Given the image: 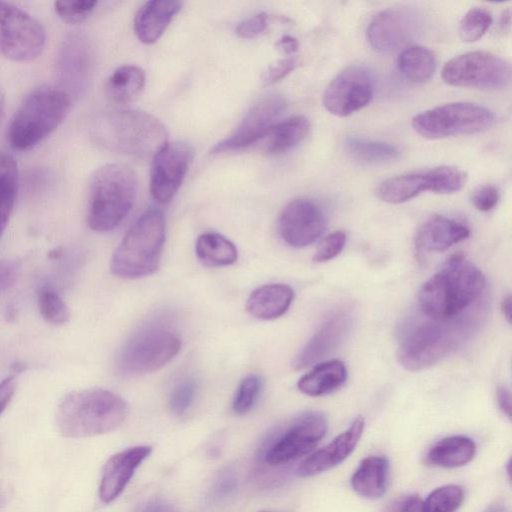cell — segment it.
<instances>
[{
	"mask_svg": "<svg viewBox=\"0 0 512 512\" xmlns=\"http://www.w3.org/2000/svg\"><path fill=\"white\" fill-rule=\"evenodd\" d=\"M482 271L463 255H454L421 287L418 306L423 316L446 321L462 315L485 288Z\"/></svg>",
	"mask_w": 512,
	"mask_h": 512,
	"instance_id": "obj_1",
	"label": "cell"
},
{
	"mask_svg": "<svg viewBox=\"0 0 512 512\" xmlns=\"http://www.w3.org/2000/svg\"><path fill=\"white\" fill-rule=\"evenodd\" d=\"M128 414L126 402L117 394L90 388L66 394L56 410L59 432L68 438L106 434L119 428Z\"/></svg>",
	"mask_w": 512,
	"mask_h": 512,
	"instance_id": "obj_2",
	"label": "cell"
},
{
	"mask_svg": "<svg viewBox=\"0 0 512 512\" xmlns=\"http://www.w3.org/2000/svg\"><path fill=\"white\" fill-rule=\"evenodd\" d=\"M92 136L104 148L137 158L153 157L167 142L160 120L140 110H115L100 114Z\"/></svg>",
	"mask_w": 512,
	"mask_h": 512,
	"instance_id": "obj_3",
	"label": "cell"
},
{
	"mask_svg": "<svg viewBox=\"0 0 512 512\" xmlns=\"http://www.w3.org/2000/svg\"><path fill=\"white\" fill-rule=\"evenodd\" d=\"M71 100L64 90L51 86H41L29 92L8 125L10 146L25 151L41 143L64 121Z\"/></svg>",
	"mask_w": 512,
	"mask_h": 512,
	"instance_id": "obj_4",
	"label": "cell"
},
{
	"mask_svg": "<svg viewBox=\"0 0 512 512\" xmlns=\"http://www.w3.org/2000/svg\"><path fill=\"white\" fill-rule=\"evenodd\" d=\"M138 181L126 164L110 163L95 171L89 185L87 221L90 228L106 232L129 214L136 199Z\"/></svg>",
	"mask_w": 512,
	"mask_h": 512,
	"instance_id": "obj_5",
	"label": "cell"
},
{
	"mask_svg": "<svg viewBox=\"0 0 512 512\" xmlns=\"http://www.w3.org/2000/svg\"><path fill=\"white\" fill-rule=\"evenodd\" d=\"M165 242V218L158 209H149L129 228L111 263V272L123 279L153 274L159 267Z\"/></svg>",
	"mask_w": 512,
	"mask_h": 512,
	"instance_id": "obj_6",
	"label": "cell"
},
{
	"mask_svg": "<svg viewBox=\"0 0 512 512\" xmlns=\"http://www.w3.org/2000/svg\"><path fill=\"white\" fill-rule=\"evenodd\" d=\"M468 324L463 318L439 321L423 316L402 333L397 354L399 363L411 371L432 366L456 348Z\"/></svg>",
	"mask_w": 512,
	"mask_h": 512,
	"instance_id": "obj_7",
	"label": "cell"
},
{
	"mask_svg": "<svg viewBox=\"0 0 512 512\" xmlns=\"http://www.w3.org/2000/svg\"><path fill=\"white\" fill-rule=\"evenodd\" d=\"M180 337L169 327L152 323L135 332L120 348L117 371L137 376L156 371L168 364L179 352Z\"/></svg>",
	"mask_w": 512,
	"mask_h": 512,
	"instance_id": "obj_8",
	"label": "cell"
},
{
	"mask_svg": "<svg viewBox=\"0 0 512 512\" xmlns=\"http://www.w3.org/2000/svg\"><path fill=\"white\" fill-rule=\"evenodd\" d=\"M494 120L492 111L484 106L454 102L417 114L412 119V127L420 136L436 140L483 132L493 125Z\"/></svg>",
	"mask_w": 512,
	"mask_h": 512,
	"instance_id": "obj_9",
	"label": "cell"
},
{
	"mask_svg": "<svg viewBox=\"0 0 512 512\" xmlns=\"http://www.w3.org/2000/svg\"><path fill=\"white\" fill-rule=\"evenodd\" d=\"M442 79L456 87L503 89L511 82V67L498 55L473 51L448 60L442 68Z\"/></svg>",
	"mask_w": 512,
	"mask_h": 512,
	"instance_id": "obj_10",
	"label": "cell"
},
{
	"mask_svg": "<svg viewBox=\"0 0 512 512\" xmlns=\"http://www.w3.org/2000/svg\"><path fill=\"white\" fill-rule=\"evenodd\" d=\"M42 25L14 4L0 1V55L17 62L30 61L43 51Z\"/></svg>",
	"mask_w": 512,
	"mask_h": 512,
	"instance_id": "obj_11",
	"label": "cell"
},
{
	"mask_svg": "<svg viewBox=\"0 0 512 512\" xmlns=\"http://www.w3.org/2000/svg\"><path fill=\"white\" fill-rule=\"evenodd\" d=\"M327 430L326 418L318 412L299 416L263 449L264 461L281 465L308 454L324 437Z\"/></svg>",
	"mask_w": 512,
	"mask_h": 512,
	"instance_id": "obj_12",
	"label": "cell"
},
{
	"mask_svg": "<svg viewBox=\"0 0 512 512\" xmlns=\"http://www.w3.org/2000/svg\"><path fill=\"white\" fill-rule=\"evenodd\" d=\"M374 96V79L364 66L352 65L341 71L324 91V108L338 117L349 116L366 107Z\"/></svg>",
	"mask_w": 512,
	"mask_h": 512,
	"instance_id": "obj_13",
	"label": "cell"
},
{
	"mask_svg": "<svg viewBox=\"0 0 512 512\" xmlns=\"http://www.w3.org/2000/svg\"><path fill=\"white\" fill-rule=\"evenodd\" d=\"M193 157V148L183 141L166 142L156 152L150 171V192L156 202L167 204L174 198Z\"/></svg>",
	"mask_w": 512,
	"mask_h": 512,
	"instance_id": "obj_14",
	"label": "cell"
},
{
	"mask_svg": "<svg viewBox=\"0 0 512 512\" xmlns=\"http://www.w3.org/2000/svg\"><path fill=\"white\" fill-rule=\"evenodd\" d=\"M286 108L285 99L278 94L261 98L246 113L238 127L225 139L214 145L213 154L239 150L265 137L278 122Z\"/></svg>",
	"mask_w": 512,
	"mask_h": 512,
	"instance_id": "obj_15",
	"label": "cell"
},
{
	"mask_svg": "<svg viewBox=\"0 0 512 512\" xmlns=\"http://www.w3.org/2000/svg\"><path fill=\"white\" fill-rule=\"evenodd\" d=\"M422 24V16L411 8L386 9L372 18L366 39L375 51L391 52L415 37Z\"/></svg>",
	"mask_w": 512,
	"mask_h": 512,
	"instance_id": "obj_16",
	"label": "cell"
},
{
	"mask_svg": "<svg viewBox=\"0 0 512 512\" xmlns=\"http://www.w3.org/2000/svg\"><path fill=\"white\" fill-rule=\"evenodd\" d=\"M326 218L321 208L308 199H295L282 210L278 230L290 246L302 248L315 242L325 231Z\"/></svg>",
	"mask_w": 512,
	"mask_h": 512,
	"instance_id": "obj_17",
	"label": "cell"
},
{
	"mask_svg": "<svg viewBox=\"0 0 512 512\" xmlns=\"http://www.w3.org/2000/svg\"><path fill=\"white\" fill-rule=\"evenodd\" d=\"M92 72V50L85 36L72 33L63 41L58 58V73L64 90L71 98L87 87Z\"/></svg>",
	"mask_w": 512,
	"mask_h": 512,
	"instance_id": "obj_18",
	"label": "cell"
},
{
	"mask_svg": "<svg viewBox=\"0 0 512 512\" xmlns=\"http://www.w3.org/2000/svg\"><path fill=\"white\" fill-rule=\"evenodd\" d=\"M352 324L350 310L340 308L330 313L295 357L294 368L304 369L335 350L350 333Z\"/></svg>",
	"mask_w": 512,
	"mask_h": 512,
	"instance_id": "obj_19",
	"label": "cell"
},
{
	"mask_svg": "<svg viewBox=\"0 0 512 512\" xmlns=\"http://www.w3.org/2000/svg\"><path fill=\"white\" fill-rule=\"evenodd\" d=\"M364 426L365 419L358 416L344 432L328 445L303 460L297 469V474L300 477H310L339 465L357 446Z\"/></svg>",
	"mask_w": 512,
	"mask_h": 512,
	"instance_id": "obj_20",
	"label": "cell"
},
{
	"mask_svg": "<svg viewBox=\"0 0 512 512\" xmlns=\"http://www.w3.org/2000/svg\"><path fill=\"white\" fill-rule=\"evenodd\" d=\"M152 448L134 446L111 456L104 465L99 485V497L103 503L113 502L125 489L136 469L149 457Z\"/></svg>",
	"mask_w": 512,
	"mask_h": 512,
	"instance_id": "obj_21",
	"label": "cell"
},
{
	"mask_svg": "<svg viewBox=\"0 0 512 512\" xmlns=\"http://www.w3.org/2000/svg\"><path fill=\"white\" fill-rule=\"evenodd\" d=\"M469 235L470 230L465 225L444 216L434 215L418 228L415 247L419 253L442 252Z\"/></svg>",
	"mask_w": 512,
	"mask_h": 512,
	"instance_id": "obj_22",
	"label": "cell"
},
{
	"mask_svg": "<svg viewBox=\"0 0 512 512\" xmlns=\"http://www.w3.org/2000/svg\"><path fill=\"white\" fill-rule=\"evenodd\" d=\"M179 1L153 0L145 2L134 18V32L139 41L145 44L156 42L167 26L180 11Z\"/></svg>",
	"mask_w": 512,
	"mask_h": 512,
	"instance_id": "obj_23",
	"label": "cell"
},
{
	"mask_svg": "<svg viewBox=\"0 0 512 512\" xmlns=\"http://www.w3.org/2000/svg\"><path fill=\"white\" fill-rule=\"evenodd\" d=\"M293 299L294 291L289 285L265 284L251 292L246 301V310L255 318L273 320L287 312Z\"/></svg>",
	"mask_w": 512,
	"mask_h": 512,
	"instance_id": "obj_24",
	"label": "cell"
},
{
	"mask_svg": "<svg viewBox=\"0 0 512 512\" xmlns=\"http://www.w3.org/2000/svg\"><path fill=\"white\" fill-rule=\"evenodd\" d=\"M389 462L383 456H370L361 461L351 478L353 490L361 497H382L388 486Z\"/></svg>",
	"mask_w": 512,
	"mask_h": 512,
	"instance_id": "obj_25",
	"label": "cell"
},
{
	"mask_svg": "<svg viewBox=\"0 0 512 512\" xmlns=\"http://www.w3.org/2000/svg\"><path fill=\"white\" fill-rule=\"evenodd\" d=\"M347 378V369L340 360H329L318 363L303 375L297 384L298 389L308 396H323L341 387Z\"/></svg>",
	"mask_w": 512,
	"mask_h": 512,
	"instance_id": "obj_26",
	"label": "cell"
},
{
	"mask_svg": "<svg viewBox=\"0 0 512 512\" xmlns=\"http://www.w3.org/2000/svg\"><path fill=\"white\" fill-rule=\"evenodd\" d=\"M430 189V177L426 171L388 178L377 186L375 192L377 197L386 203L400 204Z\"/></svg>",
	"mask_w": 512,
	"mask_h": 512,
	"instance_id": "obj_27",
	"label": "cell"
},
{
	"mask_svg": "<svg viewBox=\"0 0 512 512\" xmlns=\"http://www.w3.org/2000/svg\"><path fill=\"white\" fill-rule=\"evenodd\" d=\"M145 84L144 71L135 65L118 67L107 79L105 92L108 99L117 105L133 102Z\"/></svg>",
	"mask_w": 512,
	"mask_h": 512,
	"instance_id": "obj_28",
	"label": "cell"
},
{
	"mask_svg": "<svg viewBox=\"0 0 512 512\" xmlns=\"http://www.w3.org/2000/svg\"><path fill=\"white\" fill-rule=\"evenodd\" d=\"M310 131V122L305 116H295L277 122L265 136V150L271 155L290 151L300 144Z\"/></svg>",
	"mask_w": 512,
	"mask_h": 512,
	"instance_id": "obj_29",
	"label": "cell"
},
{
	"mask_svg": "<svg viewBox=\"0 0 512 512\" xmlns=\"http://www.w3.org/2000/svg\"><path fill=\"white\" fill-rule=\"evenodd\" d=\"M476 452L474 441L466 436H450L441 439L429 450L427 459L444 468L460 467L470 462Z\"/></svg>",
	"mask_w": 512,
	"mask_h": 512,
	"instance_id": "obj_30",
	"label": "cell"
},
{
	"mask_svg": "<svg viewBox=\"0 0 512 512\" xmlns=\"http://www.w3.org/2000/svg\"><path fill=\"white\" fill-rule=\"evenodd\" d=\"M195 251L202 263L212 267L232 265L238 258L235 245L223 235L214 232L200 235Z\"/></svg>",
	"mask_w": 512,
	"mask_h": 512,
	"instance_id": "obj_31",
	"label": "cell"
},
{
	"mask_svg": "<svg viewBox=\"0 0 512 512\" xmlns=\"http://www.w3.org/2000/svg\"><path fill=\"white\" fill-rule=\"evenodd\" d=\"M397 64L405 78L419 84L428 82L437 67L434 54L423 46H409L402 50Z\"/></svg>",
	"mask_w": 512,
	"mask_h": 512,
	"instance_id": "obj_32",
	"label": "cell"
},
{
	"mask_svg": "<svg viewBox=\"0 0 512 512\" xmlns=\"http://www.w3.org/2000/svg\"><path fill=\"white\" fill-rule=\"evenodd\" d=\"M344 145L352 159L364 164L386 163L400 156V150L395 145L357 136L347 137Z\"/></svg>",
	"mask_w": 512,
	"mask_h": 512,
	"instance_id": "obj_33",
	"label": "cell"
},
{
	"mask_svg": "<svg viewBox=\"0 0 512 512\" xmlns=\"http://www.w3.org/2000/svg\"><path fill=\"white\" fill-rule=\"evenodd\" d=\"M17 190V163L12 155L0 151V237L12 214Z\"/></svg>",
	"mask_w": 512,
	"mask_h": 512,
	"instance_id": "obj_34",
	"label": "cell"
},
{
	"mask_svg": "<svg viewBox=\"0 0 512 512\" xmlns=\"http://www.w3.org/2000/svg\"><path fill=\"white\" fill-rule=\"evenodd\" d=\"M37 300L40 314L47 322L53 325H62L69 321L70 310L53 287L41 286Z\"/></svg>",
	"mask_w": 512,
	"mask_h": 512,
	"instance_id": "obj_35",
	"label": "cell"
},
{
	"mask_svg": "<svg viewBox=\"0 0 512 512\" xmlns=\"http://www.w3.org/2000/svg\"><path fill=\"white\" fill-rule=\"evenodd\" d=\"M464 498L458 485H445L432 491L424 501V512H456Z\"/></svg>",
	"mask_w": 512,
	"mask_h": 512,
	"instance_id": "obj_36",
	"label": "cell"
},
{
	"mask_svg": "<svg viewBox=\"0 0 512 512\" xmlns=\"http://www.w3.org/2000/svg\"><path fill=\"white\" fill-rule=\"evenodd\" d=\"M492 24V15L484 8H472L461 19L459 36L464 42H475L482 38Z\"/></svg>",
	"mask_w": 512,
	"mask_h": 512,
	"instance_id": "obj_37",
	"label": "cell"
},
{
	"mask_svg": "<svg viewBox=\"0 0 512 512\" xmlns=\"http://www.w3.org/2000/svg\"><path fill=\"white\" fill-rule=\"evenodd\" d=\"M431 180V192L451 194L459 191L465 184L466 174L454 166H440L428 170Z\"/></svg>",
	"mask_w": 512,
	"mask_h": 512,
	"instance_id": "obj_38",
	"label": "cell"
},
{
	"mask_svg": "<svg viewBox=\"0 0 512 512\" xmlns=\"http://www.w3.org/2000/svg\"><path fill=\"white\" fill-rule=\"evenodd\" d=\"M262 389V380L256 374L246 376L239 384L232 408L238 415L246 414L255 405Z\"/></svg>",
	"mask_w": 512,
	"mask_h": 512,
	"instance_id": "obj_39",
	"label": "cell"
},
{
	"mask_svg": "<svg viewBox=\"0 0 512 512\" xmlns=\"http://www.w3.org/2000/svg\"><path fill=\"white\" fill-rule=\"evenodd\" d=\"M98 1H57L54 3L55 12L64 21L77 24L85 21L96 9Z\"/></svg>",
	"mask_w": 512,
	"mask_h": 512,
	"instance_id": "obj_40",
	"label": "cell"
},
{
	"mask_svg": "<svg viewBox=\"0 0 512 512\" xmlns=\"http://www.w3.org/2000/svg\"><path fill=\"white\" fill-rule=\"evenodd\" d=\"M196 383L191 378L179 381L172 389L169 396V408L175 415L184 414L194 401Z\"/></svg>",
	"mask_w": 512,
	"mask_h": 512,
	"instance_id": "obj_41",
	"label": "cell"
},
{
	"mask_svg": "<svg viewBox=\"0 0 512 512\" xmlns=\"http://www.w3.org/2000/svg\"><path fill=\"white\" fill-rule=\"evenodd\" d=\"M346 234L343 231H335L324 237L319 243L313 261L322 263L336 257L344 248Z\"/></svg>",
	"mask_w": 512,
	"mask_h": 512,
	"instance_id": "obj_42",
	"label": "cell"
},
{
	"mask_svg": "<svg viewBox=\"0 0 512 512\" xmlns=\"http://www.w3.org/2000/svg\"><path fill=\"white\" fill-rule=\"evenodd\" d=\"M237 487V475L233 468L227 467L218 475L215 480L211 497L214 500H223L230 496Z\"/></svg>",
	"mask_w": 512,
	"mask_h": 512,
	"instance_id": "obj_43",
	"label": "cell"
},
{
	"mask_svg": "<svg viewBox=\"0 0 512 512\" xmlns=\"http://www.w3.org/2000/svg\"><path fill=\"white\" fill-rule=\"evenodd\" d=\"M268 26V16L258 13L241 21L236 27V34L244 39H252L262 34Z\"/></svg>",
	"mask_w": 512,
	"mask_h": 512,
	"instance_id": "obj_44",
	"label": "cell"
},
{
	"mask_svg": "<svg viewBox=\"0 0 512 512\" xmlns=\"http://www.w3.org/2000/svg\"><path fill=\"white\" fill-rule=\"evenodd\" d=\"M297 64L298 60L294 56L280 59L275 64H272L268 67L262 76V81L265 85H271L293 71Z\"/></svg>",
	"mask_w": 512,
	"mask_h": 512,
	"instance_id": "obj_45",
	"label": "cell"
},
{
	"mask_svg": "<svg viewBox=\"0 0 512 512\" xmlns=\"http://www.w3.org/2000/svg\"><path fill=\"white\" fill-rule=\"evenodd\" d=\"M499 192L493 185H484L474 192L472 203L474 207L482 212L492 210L498 203Z\"/></svg>",
	"mask_w": 512,
	"mask_h": 512,
	"instance_id": "obj_46",
	"label": "cell"
},
{
	"mask_svg": "<svg viewBox=\"0 0 512 512\" xmlns=\"http://www.w3.org/2000/svg\"><path fill=\"white\" fill-rule=\"evenodd\" d=\"M18 266L10 260H0V294L10 288L17 276Z\"/></svg>",
	"mask_w": 512,
	"mask_h": 512,
	"instance_id": "obj_47",
	"label": "cell"
},
{
	"mask_svg": "<svg viewBox=\"0 0 512 512\" xmlns=\"http://www.w3.org/2000/svg\"><path fill=\"white\" fill-rule=\"evenodd\" d=\"M16 377L7 376L0 382V414L6 409L16 390Z\"/></svg>",
	"mask_w": 512,
	"mask_h": 512,
	"instance_id": "obj_48",
	"label": "cell"
},
{
	"mask_svg": "<svg viewBox=\"0 0 512 512\" xmlns=\"http://www.w3.org/2000/svg\"><path fill=\"white\" fill-rule=\"evenodd\" d=\"M141 512H180L178 508H176L170 502H167L162 499H155L148 502Z\"/></svg>",
	"mask_w": 512,
	"mask_h": 512,
	"instance_id": "obj_49",
	"label": "cell"
},
{
	"mask_svg": "<svg viewBox=\"0 0 512 512\" xmlns=\"http://www.w3.org/2000/svg\"><path fill=\"white\" fill-rule=\"evenodd\" d=\"M496 399L499 408L510 419L511 418V395L507 388L498 387L496 391Z\"/></svg>",
	"mask_w": 512,
	"mask_h": 512,
	"instance_id": "obj_50",
	"label": "cell"
},
{
	"mask_svg": "<svg viewBox=\"0 0 512 512\" xmlns=\"http://www.w3.org/2000/svg\"><path fill=\"white\" fill-rule=\"evenodd\" d=\"M397 512H424V501L418 496L407 498Z\"/></svg>",
	"mask_w": 512,
	"mask_h": 512,
	"instance_id": "obj_51",
	"label": "cell"
},
{
	"mask_svg": "<svg viewBox=\"0 0 512 512\" xmlns=\"http://www.w3.org/2000/svg\"><path fill=\"white\" fill-rule=\"evenodd\" d=\"M276 47L286 54H292L298 50L299 43L296 38L286 35L276 42Z\"/></svg>",
	"mask_w": 512,
	"mask_h": 512,
	"instance_id": "obj_52",
	"label": "cell"
},
{
	"mask_svg": "<svg viewBox=\"0 0 512 512\" xmlns=\"http://www.w3.org/2000/svg\"><path fill=\"white\" fill-rule=\"evenodd\" d=\"M512 302L511 296H506L501 302V311L506 321L510 324L512 319Z\"/></svg>",
	"mask_w": 512,
	"mask_h": 512,
	"instance_id": "obj_53",
	"label": "cell"
},
{
	"mask_svg": "<svg viewBox=\"0 0 512 512\" xmlns=\"http://www.w3.org/2000/svg\"><path fill=\"white\" fill-rule=\"evenodd\" d=\"M510 22H511V12L509 9H507L506 11L503 12V14L501 16L500 24H501L502 28L505 30V29H509Z\"/></svg>",
	"mask_w": 512,
	"mask_h": 512,
	"instance_id": "obj_54",
	"label": "cell"
},
{
	"mask_svg": "<svg viewBox=\"0 0 512 512\" xmlns=\"http://www.w3.org/2000/svg\"><path fill=\"white\" fill-rule=\"evenodd\" d=\"M4 105H5V95H4L2 88L0 87V119H1L3 111H4Z\"/></svg>",
	"mask_w": 512,
	"mask_h": 512,
	"instance_id": "obj_55",
	"label": "cell"
}]
</instances>
